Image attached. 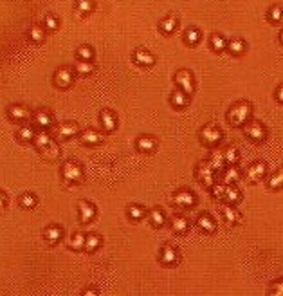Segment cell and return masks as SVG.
<instances>
[{
    "mask_svg": "<svg viewBox=\"0 0 283 296\" xmlns=\"http://www.w3.org/2000/svg\"><path fill=\"white\" fill-rule=\"evenodd\" d=\"M251 114H253L251 103H247V101H238V103H235V105L229 108L227 119H229V123L233 125V127H243V125H247Z\"/></svg>",
    "mask_w": 283,
    "mask_h": 296,
    "instance_id": "cell-1",
    "label": "cell"
},
{
    "mask_svg": "<svg viewBox=\"0 0 283 296\" xmlns=\"http://www.w3.org/2000/svg\"><path fill=\"white\" fill-rule=\"evenodd\" d=\"M61 179L69 184H78L83 181V166L76 161H65L61 165Z\"/></svg>",
    "mask_w": 283,
    "mask_h": 296,
    "instance_id": "cell-2",
    "label": "cell"
},
{
    "mask_svg": "<svg viewBox=\"0 0 283 296\" xmlns=\"http://www.w3.org/2000/svg\"><path fill=\"white\" fill-rule=\"evenodd\" d=\"M201 139L206 147H217L222 141V130L215 125H206L201 130Z\"/></svg>",
    "mask_w": 283,
    "mask_h": 296,
    "instance_id": "cell-3",
    "label": "cell"
},
{
    "mask_svg": "<svg viewBox=\"0 0 283 296\" xmlns=\"http://www.w3.org/2000/svg\"><path fill=\"white\" fill-rule=\"evenodd\" d=\"M175 85H177L179 89L182 90L184 94L191 96L195 90V80H193V74L189 71H186V69H182V71H179L177 74H175Z\"/></svg>",
    "mask_w": 283,
    "mask_h": 296,
    "instance_id": "cell-4",
    "label": "cell"
},
{
    "mask_svg": "<svg viewBox=\"0 0 283 296\" xmlns=\"http://www.w3.org/2000/svg\"><path fill=\"white\" fill-rule=\"evenodd\" d=\"M74 82V71L71 67H58L54 72V85L58 89H69Z\"/></svg>",
    "mask_w": 283,
    "mask_h": 296,
    "instance_id": "cell-5",
    "label": "cell"
},
{
    "mask_svg": "<svg viewBox=\"0 0 283 296\" xmlns=\"http://www.w3.org/2000/svg\"><path fill=\"white\" fill-rule=\"evenodd\" d=\"M245 136L254 143H262V141H265L267 128L260 123V121H251V123L245 125Z\"/></svg>",
    "mask_w": 283,
    "mask_h": 296,
    "instance_id": "cell-6",
    "label": "cell"
},
{
    "mask_svg": "<svg viewBox=\"0 0 283 296\" xmlns=\"http://www.w3.org/2000/svg\"><path fill=\"white\" fill-rule=\"evenodd\" d=\"M215 170H213V166L204 161L201 165L197 166V179L201 181L204 186H215Z\"/></svg>",
    "mask_w": 283,
    "mask_h": 296,
    "instance_id": "cell-7",
    "label": "cell"
},
{
    "mask_svg": "<svg viewBox=\"0 0 283 296\" xmlns=\"http://www.w3.org/2000/svg\"><path fill=\"white\" fill-rule=\"evenodd\" d=\"M267 173V165L265 163H262V161H256L253 165L249 166L247 170H245V175H247L249 181H253V183H258L262 179L265 177Z\"/></svg>",
    "mask_w": 283,
    "mask_h": 296,
    "instance_id": "cell-8",
    "label": "cell"
},
{
    "mask_svg": "<svg viewBox=\"0 0 283 296\" xmlns=\"http://www.w3.org/2000/svg\"><path fill=\"white\" fill-rule=\"evenodd\" d=\"M195 202H197V199H195L193 191H189V190H179L173 195V204H177L181 208H191Z\"/></svg>",
    "mask_w": 283,
    "mask_h": 296,
    "instance_id": "cell-9",
    "label": "cell"
},
{
    "mask_svg": "<svg viewBox=\"0 0 283 296\" xmlns=\"http://www.w3.org/2000/svg\"><path fill=\"white\" fill-rule=\"evenodd\" d=\"M78 210H80V222H83V224H89L96 217V206L90 204L89 201L78 202Z\"/></svg>",
    "mask_w": 283,
    "mask_h": 296,
    "instance_id": "cell-10",
    "label": "cell"
},
{
    "mask_svg": "<svg viewBox=\"0 0 283 296\" xmlns=\"http://www.w3.org/2000/svg\"><path fill=\"white\" fill-rule=\"evenodd\" d=\"M7 116H9L13 121H17V123H22V121H25V119L29 118L31 112H29V108L25 107V105L15 103V105H11V107L7 108Z\"/></svg>",
    "mask_w": 283,
    "mask_h": 296,
    "instance_id": "cell-11",
    "label": "cell"
},
{
    "mask_svg": "<svg viewBox=\"0 0 283 296\" xmlns=\"http://www.w3.org/2000/svg\"><path fill=\"white\" fill-rule=\"evenodd\" d=\"M33 119H35V125H38L41 130L49 128V127L54 123V116L49 112L47 108H40V110H36L35 116H33Z\"/></svg>",
    "mask_w": 283,
    "mask_h": 296,
    "instance_id": "cell-12",
    "label": "cell"
},
{
    "mask_svg": "<svg viewBox=\"0 0 283 296\" xmlns=\"http://www.w3.org/2000/svg\"><path fill=\"white\" fill-rule=\"evenodd\" d=\"M134 62H136L137 65H141V67H150V65H154L155 63V58H154V54L150 53V51H146V49H136L134 51Z\"/></svg>",
    "mask_w": 283,
    "mask_h": 296,
    "instance_id": "cell-13",
    "label": "cell"
},
{
    "mask_svg": "<svg viewBox=\"0 0 283 296\" xmlns=\"http://www.w3.org/2000/svg\"><path fill=\"white\" fill-rule=\"evenodd\" d=\"M80 141L83 145H87V147H96V145H100L103 141V136L100 132H96L94 128H87V130H83L80 134Z\"/></svg>",
    "mask_w": 283,
    "mask_h": 296,
    "instance_id": "cell-14",
    "label": "cell"
},
{
    "mask_svg": "<svg viewBox=\"0 0 283 296\" xmlns=\"http://www.w3.org/2000/svg\"><path fill=\"white\" fill-rule=\"evenodd\" d=\"M43 237H45L47 244L54 246V244H58L60 240H61V237H63V230H61L58 224H51L43 230Z\"/></svg>",
    "mask_w": 283,
    "mask_h": 296,
    "instance_id": "cell-15",
    "label": "cell"
},
{
    "mask_svg": "<svg viewBox=\"0 0 283 296\" xmlns=\"http://www.w3.org/2000/svg\"><path fill=\"white\" fill-rule=\"evenodd\" d=\"M100 119H101V125H103V128L105 132H114L116 130V127H118V119H116V114L112 110H101L100 114Z\"/></svg>",
    "mask_w": 283,
    "mask_h": 296,
    "instance_id": "cell-16",
    "label": "cell"
},
{
    "mask_svg": "<svg viewBox=\"0 0 283 296\" xmlns=\"http://www.w3.org/2000/svg\"><path fill=\"white\" fill-rule=\"evenodd\" d=\"M78 132H80V127H78V123H74V121H67V123L58 127V136L61 137V139H71V137L76 136Z\"/></svg>",
    "mask_w": 283,
    "mask_h": 296,
    "instance_id": "cell-17",
    "label": "cell"
},
{
    "mask_svg": "<svg viewBox=\"0 0 283 296\" xmlns=\"http://www.w3.org/2000/svg\"><path fill=\"white\" fill-rule=\"evenodd\" d=\"M177 260H179V253L175 248L164 246V248L161 249V262H162V264H166V266H173Z\"/></svg>",
    "mask_w": 283,
    "mask_h": 296,
    "instance_id": "cell-18",
    "label": "cell"
},
{
    "mask_svg": "<svg viewBox=\"0 0 283 296\" xmlns=\"http://www.w3.org/2000/svg\"><path fill=\"white\" fill-rule=\"evenodd\" d=\"M197 226L201 228L204 233H215L217 231V222L211 219V215L202 213L199 219H197Z\"/></svg>",
    "mask_w": 283,
    "mask_h": 296,
    "instance_id": "cell-19",
    "label": "cell"
},
{
    "mask_svg": "<svg viewBox=\"0 0 283 296\" xmlns=\"http://www.w3.org/2000/svg\"><path fill=\"white\" fill-rule=\"evenodd\" d=\"M137 148L141 150V152H146V154H150V152H154L155 147H157V141H155L152 136H139L137 137Z\"/></svg>",
    "mask_w": 283,
    "mask_h": 296,
    "instance_id": "cell-20",
    "label": "cell"
},
{
    "mask_svg": "<svg viewBox=\"0 0 283 296\" xmlns=\"http://www.w3.org/2000/svg\"><path fill=\"white\" fill-rule=\"evenodd\" d=\"M224 199L227 204H236V202H240L242 199V193H240V190L236 188L235 184H225V193H224Z\"/></svg>",
    "mask_w": 283,
    "mask_h": 296,
    "instance_id": "cell-21",
    "label": "cell"
},
{
    "mask_svg": "<svg viewBox=\"0 0 283 296\" xmlns=\"http://www.w3.org/2000/svg\"><path fill=\"white\" fill-rule=\"evenodd\" d=\"M222 217L225 219L227 224H236V222H240V219H242L240 213H238L231 204H224V206H222Z\"/></svg>",
    "mask_w": 283,
    "mask_h": 296,
    "instance_id": "cell-22",
    "label": "cell"
},
{
    "mask_svg": "<svg viewBox=\"0 0 283 296\" xmlns=\"http://www.w3.org/2000/svg\"><path fill=\"white\" fill-rule=\"evenodd\" d=\"M33 143H35V147L38 148V150H43L47 145H51V143H53V137H51V134H49L47 130H40V132H36V134H35V139H33Z\"/></svg>",
    "mask_w": 283,
    "mask_h": 296,
    "instance_id": "cell-23",
    "label": "cell"
},
{
    "mask_svg": "<svg viewBox=\"0 0 283 296\" xmlns=\"http://www.w3.org/2000/svg\"><path fill=\"white\" fill-rule=\"evenodd\" d=\"M170 103L173 105V107L184 108V107H186V105L189 103V96H188V94H184V92H182L181 89H177L175 92H173V94H171Z\"/></svg>",
    "mask_w": 283,
    "mask_h": 296,
    "instance_id": "cell-24",
    "label": "cell"
},
{
    "mask_svg": "<svg viewBox=\"0 0 283 296\" xmlns=\"http://www.w3.org/2000/svg\"><path fill=\"white\" fill-rule=\"evenodd\" d=\"M188 228H189V222L182 215H175V217L171 219V230L175 231V233H186Z\"/></svg>",
    "mask_w": 283,
    "mask_h": 296,
    "instance_id": "cell-25",
    "label": "cell"
},
{
    "mask_svg": "<svg viewBox=\"0 0 283 296\" xmlns=\"http://www.w3.org/2000/svg\"><path fill=\"white\" fill-rule=\"evenodd\" d=\"M227 51L235 56H240V54L245 53V42L242 38H233V40L227 42Z\"/></svg>",
    "mask_w": 283,
    "mask_h": 296,
    "instance_id": "cell-26",
    "label": "cell"
},
{
    "mask_svg": "<svg viewBox=\"0 0 283 296\" xmlns=\"http://www.w3.org/2000/svg\"><path fill=\"white\" fill-rule=\"evenodd\" d=\"M85 240H87V235H83V233H74L71 238H69V248L72 251H81L85 249Z\"/></svg>",
    "mask_w": 283,
    "mask_h": 296,
    "instance_id": "cell-27",
    "label": "cell"
},
{
    "mask_svg": "<svg viewBox=\"0 0 283 296\" xmlns=\"http://www.w3.org/2000/svg\"><path fill=\"white\" fill-rule=\"evenodd\" d=\"M40 152L47 161H54L60 157V145L56 141H53L51 145H47V147L43 148V150H40Z\"/></svg>",
    "mask_w": 283,
    "mask_h": 296,
    "instance_id": "cell-28",
    "label": "cell"
},
{
    "mask_svg": "<svg viewBox=\"0 0 283 296\" xmlns=\"http://www.w3.org/2000/svg\"><path fill=\"white\" fill-rule=\"evenodd\" d=\"M35 134H36V132L33 130V127H31V125H22V127L18 128V132H17V137L20 139V141L29 143V141H33V139H35Z\"/></svg>",
    "mask_w": 283,
    "mask_h": 296,
    "instance_id": "cell-29",
    "label": "cell"
},
{
    "mask_svg": "<svg viewBox=\"0 0 283 296\" xmlns=\"http://www.w3.org/2000/svg\"><path fill=\"white\" fill-rule=\"evenodd\" d=\"M224 159H225V165L236 166V163L240 161V152H238V148H235V147L225 148V150H224Z\"/></svg>",
    "mask_w": 283,
    "mask_h": 296,
    "instance_id": "cell-30",
    "label": "cell"
},
{
    "mask_svg": "<svg viewBox=\"0 0 283 296\" xmlns=\"http://www.w3.org/2000/svg\"><path fill=\"white\" fill-rule=\"evenodd\" d=\"M96 4L92 0H78L76 2V13L80 17H85V15H89V13L94 11Z\"/></svg>",
    "mask_w": 283,
    "mask_h": 296,
    "instance_id": "cell-31",
    "label": "cell"
},
{
    "mask_svg": "<svg viewBox=\"0 0 283 296\" xmlns=\"http://www.w3.org/2000/svg\"><path fill=\"white\" fill-rule=\"evenodd\" d=\"M29 38L31 42H35V43H41V42L45 40V29L41 27V25H31L29 27Z\"/></svg>",
    "mask_w": 283,
    "mask_h": 296,
    "instance_id": "cell-32",
    "label": "cell"
},
{
    "mask_svg": "<svg viewBox=\"0 0 283 296\" xmlns=\"http://www.w3.org/2000/svg\"><path fill=\"white\" fill-rule=\"evenodd\" d=\"M207 163L213 166V170H215V172H217V170H225L224 152H215V154L209 157V161H207Z\"/></svg>",
    "mask_w": 283,
    "mask_h": 296,
    "instance_id": "cell-33",
    "label": "cell"
},
{
    "mask_svg": "<svg viewBox=\"0 0 283 296\" xmlns=\"http://www.w3.org/2000/svg\"><path fill=\"white\" fill-rule=\"evenodd\" d=\"M159 27H161V31H162V33H166V35H171V33L179 27V20L175 17H168V18H164V20L161 22Z\"/></svg>",
    "mask_w": 283,
    "mask_h": 296,
    "instance_id": "cell-34",
    "label": "cell"
},
{
    "mask_svg": "<svg viewBox=\"0 0 283 296\" xmlns=\"http://www.w3.org/2000/svg\"><path fill=\"white\" fill-rule=\"evenodd\" d=\"M267 186H269L271 190H282L283 188V168L272 173L271 177H269V183H267Z\"/></svg>",
    "mask_w": 283,
    "mask_h": 296,
    "instance_id": "cell-35",
    "label": "cell"
},
{
    "mask_svg": "<svg viewBox=\"0 0 283 296\" xmlns=\"http://www.w3.org/2000/svg\"><path fill=\"white\" fill-rule=\"evenodd\" d=\"M100 246H101V237L98 235V233H90V235H87V240H85V249H87L89 253L96 251Z\"/></svg>",
    "mask_w": 283,
    "mask_h": 296,
    "instance_id": "cell-36",
    "label": "cell"
},
{
    "mask_svg": "<svg viewBox=\"0 0 283 296\" xmlns=\"http://www.w3.org/2000/svg\"><path fill=\"white\" fill-rule=\"evenodd\" d=\"M240 179V170L236 166H229L224 172V184H233Z\"/></svg>",
    "mask_w": 283,
    "mask_h": 296,
    "instance_id": "cell-37",
    "label": "cell"
},
{
    "mask_svg": "<svg viewBox=\"0 0 283 296\" xmlns=\"http://www.w3.org/2000/svg\"><path fill=\"white\" fill-rule=\"evenodd\" d=\"M211 49L217 53H222L224 49H227V40L222 35H213L211 36Z\"/></svg>",
    "mask_w": 283,
    "mask_h": 296,
    "instance_id": "cell-38",
    "label": "cell"
},
{
    "mask_svg": "<svg viewBox=\"0 0 283 296\" xmlns=\"http://www.w3.org/2000/svg\"><path fill=\"white\" fill-rule=\"evenodd\" d=\"M184 42L188 43V45H197L199 42H201V31L191 27V29L186 31V35H184Z\"/></svg>",
    "mask_w": 283,
    "mask_h": 296,
    "instance_id": "cell-39",
    "label": "cell"
},
{
    "mask_svg": "<svg viewBox=\"0 0 283 296\" xmlns=\"http://www.w3.org/2000/svg\"><path fill=\"white\" fill-rule=\"evenodd\" d=\"M144 215H146V210L142 206H139V204H132V206H128V217L132 220H141Z\"/></svg>",
    "mask_w": 283,
    "mask_h": 296,
    "instance_id": "cell-40",
    "label": "cell"
},
{
    "mask_svg": "<svg viewBox=\"0 0 283 296\" xmlns=\"http://www.w3.org/2000/svg\"><path fill=\"white\" fill-rule=\"evenodd\" d=\"M76 54H78V60H80V62H90L92 56H94V51H92L90 45H81V47H78Z\"/></svg>",
    "mask_w": 283,
    "mask_h": 296,
    "instance_id": "cell-41",
    "label": "cell"
},
{
    "mask_svg": "<svg viewBox=\"0 0 283 296\" xmlns=\"http://www.w3.org/2000/svg\"><path fill=\"white\" fill-rule=\"evenodd\" d=\"M150 222H152L155 228H161V226H164V222H166L164 213H162L161 210H152V211H150Z\"/></svg>",
    "mask_w": 283,
    "mask_h": 296,
    "instance_id": "cell-42",
    "label": "cell"
},
{
    "mask_svg": "<svg viewBox=\"0 0 283 296\" xmlns=\"http://www.w3.org/2000/svg\"><path fill=\"white\" fill-rule=\"evenodd\" d=\"M92 71H94L92 62H80V60H78V63H76V72H78V74L87 76V74H90Z\"/></svg>",
    "mask_w": 283,
    "mask_h": 296,
    "instance_id": "cell-43",
    "label": "cell"
},
{
    "mask_svg": "<svg viewBox=\"0 0 283 296\" xmlns=\"http://www.w3.org/2000/svg\"><path fill=\"white\" fill-rule=\"evenodd\" d=\"M20 206L25 208V210H31V208L36 206V195H33V193H24V195L20 197Z\"/></svg>",
    "mask_w": 283,
    "mask_h": 296,
    "instance_id": "cell-44",
    "label": "cell"
},
{
    "mask_svg": "<svg viewBox=\"0 0 283 296\" xmlns=\"http://www.w3.org/2000/svg\"><path fill=\"white\" fill-rule=\"evenodd\" d=\"M267 18H269V22H280L283 18V9L280 6H274V7H271L269 9V13H267Z\"/></svg>",
    "mask_w": 283,
    "mask_h": 296,
    "instance_id": "cell-45",
    "label": "cell"
},
{
    "mask_svg": "<svg viewBox=\"0 0 283 296\" xmlns=\"http://www.w3.org/2000/svg\"><path fill=\"white\" fill-rule=\"evenodd\" d=\"M269 296H283V280L272 282L271 289H269Z\"/></svg>",
    "mask_w": 283,
    "mask_h": 296,
    "instance_id": "cell-46",
    "label": "cell"
},
{
    "mask_svg": "<svg viewBox=\"0 0 283 296\" xmlns=\"http://www.w3.org/2000/svg\"><path fill=\"white\" fill-rule=\"evenodd\" d=\"M58 18L54 17V15H47L45 17V27H47L49 31H56L58 29Z\"/></svg>",
    "mask_w": 283,
    "mask_h": 296,
    "instance_id": "cell-47",
    "label": "cell"
},
{
    "mask_svg": "<svg viewBox=\"0 0 283 296\" xmlns=\"http://www.w3.org/2000/svg\"><path fill=\"white\" fill-rule=\"evenodd\" d=\"M224 193H225V184H215L213 186V197L215 199H224Z\"/></svg>",
    "mask_w": 283,
    "mask_h": 296,
    "instance_id": "cell-48",
    "label": "cell"
},
{
    "mask_svg": "<svg viewBox=\"0 0 283 296\" xmlns=\"http://www.w3.org/2000/svg\"><path fill=\"white\" fill-rule=\"evenodd\" d=\"M6 204H7V195L0 190V211H4V210H6Z\"/></svg>",
    "mask_w": 283,
    "mask_h": 296,
    "instance_id": "cell-49",
    "label": "cell"
},
{
    "mask_svg": "<svg viewBox=\"0 0 283 296\" xmlns=\"http://www.w3.org/2000/svg\"><path fill=\"white\" fill-rule=\"evenodd\" d=\"M81 296H100V293H98V289H96V287H89V289L85 291Z\"/></svg>",
    "mask_w": 283,
    "mask_h": 296,
    "instance_id": "cell-50",
    "label": "cell"
},
{
    "mask_svg": "<svg viewBox=\"0 0 283 296\" xmlns=\"http://www.w3.org/2000/svg\"><path fill=\"white\" fill-rule=\"evenodd\" d=\"M276 100L280 101V103H283V85H280L276 89Z\"/></svg>",
    "mask_w": 283,
    "mask_h": 296,
    "instance_id": "cell-51",
    "label": "cell"
},
{
    "mask_svg": "<svg viewBox=\"0 0 283 296\" xmlns=\"http://www.w3.org/2000/svg\"><path fill=\"white\" fill-rule=\"evenodd\" d=\"M280 42H282V45H283V31L280 33Z\"/></svg>",
    "mask_w": 283,
    "mask_h": 296,
    "instance_id": "cell-52",
    "label": "cell"
}]
</instances>
